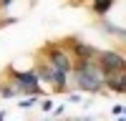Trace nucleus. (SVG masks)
I'll list each match as a JSON object with an SVG mask.
<instances>
[{
    "instance_id": "7",
    "label": "nucleus",
    "mask_w": 126,
    "mask_h": 121,
    "mask_svg": "<svg viewBox=\"0 0 126 121\" xmlns=\"http://www.w3.org/2000/svg\"><path fill=\"white\" fill-rule=\"evenodd\" d=\"M113 5H116V0H91V10L98 18H106L111 10H113Z\"/></svg>"
},
{
    "instance_id": "1",
    "label": "nucleus",
    "mask_w": 126,
    "mask_h": 121,
    "mask_svg": "<svg viewBox=\"0 0 126 121\" xmlns=\"http://www.w3.org/2000/svg\"><path fill=\"white\" fill-rule=\"evenodd\" d=\"M106 76L103 71L96 66V60H73L71 68V86L78 93H88V96H98L106 93Z\"/></svg>"
},
{
    "instance_id": "8",
    "label": "nucleus",
    "mask_w": 126,
    "mask_h": 121,
    "mask_svg": "<svg viewBox=\"0 0 126 121\" xmlns=\"http://www.w3.org/2000/svg\"><path fill=\"white\" fill-rule=\"evenodd\" d=\"M18 96H23V93L18 91V86L13 81H0V101L3 98H18Z\"/></svg>"
},
{
    "instance_id": "10",
    "label": "nucleus",
    "mask_w": 126,
    "mask_h": 121,
    "mask_svg": "<svg viewBox=\"0 0 126 121\" xmlns=\"http://www.w3.org/2000/svg\"><path fill=\"white\" fill-rule=\"evenodd\" d=\"M38 101H40V96H23V101H18V108H23V111L28 108L30 111V108L38 106Z\"/></svg>"
},
{
    "instance_id": "2",
    "label": "nucleus",
    "mask_w": 126,
    "mask_h": 121,
    "mask_svg": "<svg viewBox=\"0 0 126 121\" xmlns=\"http://www.w3.org/2000/svg\"><path fill=\"white\" fill-rule=\"evenodd\" d=\"M5 73H8V78L18 86V91H20L23 96H46L43 83L38 81V76H35L33 68H28V71H18L15 66H8Z\"/></svg>"
},
{
    "instance_id": "3",
    "label": "nucleus",
    "mask_w": 126,
    "mask_h": 121,
    "mask_svg": "<svg viewBox=\"0 0 126 121\" xmlns=\"http://www.w3.org/2000/svg\"><path fill=\"white\" fill-rule=\"evenodd\" d=\"M38 56H43L50 66H56L58 71H63V73H71V68H73V56H71L63 45H61V40L46 43L43 48L38 50Z\"/></svg>"
},
{
    "instance_id": "14",
    "label": "nucleus",
    "mask_w": 126,
    "mask_h": 121,
    "mask_svg": "<svg viewBox=\"0 0 126 121\" xmlns=\"http://www.w3.org/2000/svg\"><path fill=\"white\" fill-rule=\"evenodd\" d=\"M63 111H66V106H53L50 114H53V116H63Z\"/></svg>"
},
{
    "instance_id": "6",
    "label": "nucleus",
    "mask_w": 126,
    "mask_h": 121,
    "mask_svg": "<svg viewBox=\"0 0 126 121\" xmlns=\"http://www.w3.org/2000/svg\"><path fill=\"white\" fill-rule=\"evenodd\" d=\"M106 93H116V96H121L124 91H126V71H121V73H111V76H106Z\"/></svg>"
},
{
    "instance_id": "5",
    "label": "nucleus",
    "mask_w": 126,
    "mask_h": 121,
    "mask_svg": "<svg viewBox=\"0 0 126 121\" xmlns=\"http://www.w3.org/2000/svg\"><path fill=\"white\" fill-rule=\"evenodd\" d=\"M61 45L73 56V60H93V58H96V53H98L96 45H91L88 40H81L78 35H68V38H63Z\"/></svg>"
},
{
    "instance_id": "12",
    "label": "nucleus",
    "mask_w": 126,
    "mask_h": 121,
    "mask_svg": "<svg viewBox=\"0 0 126 121\" xmlns=\"http://www.w3.org/2000/svg\"><path fill=\"white\" fill-rule=\"evenodd\" d=\"M38 106H40V111L50 114V111H53V101H50V98H46V101H38Z\"/></svg>"
},
{
    "instance_id": "13",
    "label": "nucleus",
    "mask_w": 126,
    "mask_h": 121,
    "mask_svg": "<svg viewBox=\"0 0 126 121\" xmlns=\"http://www.w3.org/2000/svg\"><path fill=\"white\" fill-rule=\"evenodd\" d=\"M111 114L113 116H124V104H116V106L111 108Z\"/></svg>"
},
{
    "instance_id": "16",
    "label": "nucleus",
    "mask_w": 126,
    "mask_h": 121,
    "mask_svg": "<svg viewBox=\"0 0 126 121\" xmlns=\"http://www.w3.org/2000/svg\"><path fill=\"white\" fill-rule=\"evenodd\" d=\"M116 121H126V119H124V116H116Z\"/></svg>"
},
{
    "instance_id": "15",
    "label": "nucleus",
    "mask_w": 126,
    "mask_h": 121,
    "mask_svg": "<svg viewBox=\"0 0 126 121\" xmlns=\"http://www.w3.org/2000/svg\"><path fill=\"white\" fill-rule=\"evenodd\" d=\"M5 116H8V111H0V121H5Z\"/></svg>"
},
{
    "instance_id": "11",
    "label": "nucleus",
    "mask_w": 126,
    "mask_h": 121,
    "mask_svg": "<svg viewBox=\"0 0 126 121\" xmlns=\"http://www.w3.org/2000/svg\"><path fill=\"white\" fill-rule=\"evenodd\" d=\"M66 96H68V104H83V98L78 91H66Z\"/></svg>"
},
{
    "instance_id": "9",
    "label": "nucleus",
    "mask_w": 126,
    "mask_h": 121,
    "mask_svg": "<svg viewBox=\"0 0 126 121\" xmlns=\"http://www.w3.org/2000/svg\"><path fill=\"white\" fill-rule=\"evenodd\" d=\"M101 30H103V33H109V35H116L119 40H124V28L121 25H113V23H109V20H101Z\"/></svg>"
},
{
    "instance_id": "4",
    "label": "nucleus",
    "mask_w": 126,
    "mask_h": 121,
    "mask_svg": "<svg viewBox=\"0 0 126 121\" xmlns=\"http://www.w3.org/2000/svg\"><path fill=\"white\" fill-rule=\"evenodd\" d=\"M93 60H96V66L103 71V76L126 71V58H124V53H121V50H113V48H106V50L98 48V53H96Z\"/></svg>"
}]
</instances>
